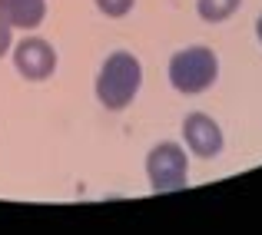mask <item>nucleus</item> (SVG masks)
<instances>
[{
    "label": "nucleus",
    "instance_id": "f257e3e1",
    "mask_svg": "<svg viewBox=\"0 0 262 235\" xmlns=\"http://www.w3.org/2000/svg\"><path fill=\"white\" fill-rule=\"evenodd\" d=\"M143 86V63L129 50H113L96 73V100L103 109L120 113L136 100Z\"/></svg>",
    "mask_w": 262,
    "mask_h": 235
},
{
    "label": "nucleus",
    "instance_id": "7ed1b4c3",
    "mask_svg": "<svg viewBox=\"0 0 262 235\" xmlns=\"http://www.w3.org/2000/svg\"><path fill=\"white\" fill-rule=\"evenodd\" d=\"M146 179L156 196L179 192L189 182V159L179 143H156L146 156Z\"/></svg>",
    "mask_w": 262,
    "mask_h": 235
},
{
    "label": "nucleus",
    "instance_id": "423d86ee",
    "mask_svg": "<svg viewBox=\"0 0 262 235\" xmlns=\"http://www.w3.org/2000/svg\"><path fill=\"white\" fill-rule=\"evenodd\" d=\"M0 20L13 30H37L47 20V0H0Z\"/></svg>",
    "mask_w": 262,
    "mask_h": 235
},
{
    "label": "nucleus",
    "instance_id": "20e7f679",
    "mask_svg": "<svg viewBox=\"0 0 262 235\" xmlns=\"http://www.w3.org/2000/svg\"><path fill=\"white\" fill-rule=\"evenodd\" d=\"M13 66H17V73L24 80L30 83H43L50 80L53 73H57V50H53L50 43H47L43 37H24L20 43H13Z\"/></svg>",
    "mask_w": 262,
    "mask_h": 235
},
{
    "label": "nucleus",
    "instance_id": "9d476101",
    "mask_svg": "<svg viewBox=\"0 0 262 235\" xmlns=\"http://www.w3.org/2000/svg\"><path fill=\"white\" fill-rule=\"evenodd\" d=\"M256 37H259V43H262V13H259V20H256Z\"/></svg>",
    "mask_w": 262,
    "mask_h": 235
},
{
    "label": "nucleus",
    "instance_id": "39448f33",
    "mask_svg": "<svg viewBox=\"0 0 262 235\" xmlns=\"http://www.w3.org/2000/svg\"><path fill=\"white\" fill-rule=\"evenodd\" d=\"M183 139H186V149L199 159H216L226 146V136H223V126L212 120L209 113H186L183 120Z\"/></svg>",
    "mask_w": 262,
    "mask_h": 235
},
{
    "label": "nucleus",
    "instance_id": "f03ea898",
    "mask_svg": "<svg viewBox=\"0 0 262 235\" xmlns=\"http://www.w3.org/2000/svg\"><path fill=\"white\" fill-rule=\"evenodd\" d=\"M169 86L183 96H199L206 89L216 86L219 80V57L209 50V46H186V50H176L169 57L166 66Z\"/></svg>",
    "mask_w": 262,
    "mask_h": 235
},
{
    "label": "nucleus",
    "instance_id": "1a4fd4ad",
    "mask_svg": "<svg viewBox=\"0 0 262 235\" xmlns=\"http://www.w3.org/2000/svg\"><path fill=\"white\" fill-rule=\"evenodd\" d=\"M10 50H13V27H7L4 20H0V60H4Z\"/></svg>",
    "mask_w": 262,
    "mask_h": 235
},
{
    "label": "nucleus",
    "instance_id": "0eeeda50",
    "mask_svg": "<svg viewBox=\"0 0 262 235\" xmlns=\"http://www.w3.org/2000/svg\"><path fill=\"white\" fill-rule=\"evenodd\" d=\"M243 7V0H196V13L206 24H223Z\"/></svg>",
    "mask_w": 262,
    "mask_h": 235
},
{
    "label": "nucleus",
    "instance_id": "6e6552de",
    "mask_svg": "<svg viewBox=\"0 0 262 235\" xmlns=\"http://www.w3.org/2000/svg\"><path fill=\"white\" fill-rule=\"evenodd\" d=\"M93 4H96V10H100L103 17L120 20V17H126V13L136 7V0H93Z\"/></svg>",
    "mask_w": 262,
    "mask_h": 235
}]
</instances>
